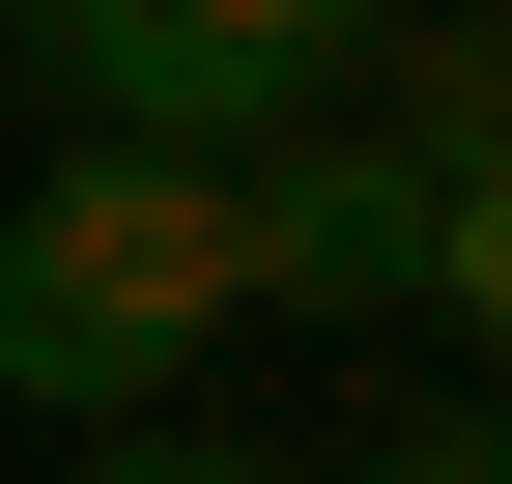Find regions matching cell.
<instances>
[{
	"label": "cell",
	"instance_id": "6da1fadb",
	"mask_svg": "<svg viewBox=\"0 0 512 484\" xmlns=\"http://www.w3.org/2000/svg\"><path fill=\"white\" fill-rule=\"evenodd\" d=\"M256 314V228L200 143H57L0 200V399H86V428H171V371Z\"/></svg>",
	"mask_w": 512,
	"mask_h": 484
},
{
	"label": "cell",
	"instance_id": "7a4b0ae2",
	"mask_svg": "<svg viewBox=\"0 0 512 484\" xmlns=\"http://www.w3.org/2000/svg\"><path fill=\"white\" fill-rule=\"evenodd\" d=\"M57 86H86V143H200V171H256L285 114L370 86V0H57Z\"/></svg>",
	"mask_w": 512,
	"mask_h": 484
},
{
	"label": "cell",
	"instance_id": "3957f363",
	"mask_svg": "<svg viewBox=\"0 0 512 484\" xmlns=\"http://www.w3.org/2000/svg\"><path fill=\"white\" fill-rule=\"evenodd\" d=\"M228 228H256V314H399V285L456 257V171H399L370 114H285V143L228 171Z\"/></svg>",
	"mask_w": 512,
	"mask_h": 484
},
{
	"label": "cell",
	"instance_id": "277c9868",
	"mask_svg": "<svg viewBox=\"0 0 512 484\" xmlns=\"http://www.w3.org/2000/svg\"><path fill=\"white\" fill-rule=\"evenodd\" d=\"M399 171H512V0H456V29L399 57V114H370Z\"/></svg>",
	"mask_w": 512,
	"mask_h": 484
},
{
	"label": "cell",
	"instance_id": "5b68a950",
	"mask_svg": "<svg viewBox=\"0 0 512 484\" xmlns=\"http://www.w3.org/2000/svg\"><path fill=\"white\" fill-rule=\"evenodd\" d=\"M86 484H285V456H228V428H114Z\"/></svg>",
	"mask_w": 512,
	"mask_h": 484
},
{
	"label": "cell",
	"instance_id": "8992f818",
	"mask_svg": "<svg viewBox=\"0 0 512 484\" xmlns=\"http://www.w3.org/2000/svg\"><path fill=\"white\" fill-rule=\"evenodd\" d=\"M370 484H512V428H399V456H370Z\"/></svg>",
	"mask_w": 512,
	"mask_h": 484
},
{
	"label": "cell",
	"instance_id": "52a82bcc",
	"mask_svg": "<svg viewBox=\"0 0 512 484\" xmlns=\"http://www.w3.org/2000/svg\"><path fill=\"white\" fill-rule=\"evenodd\" d=\"M0 29H57V0H0Z\"/></svg>",
	"mask_w": 512,
	"mask_h": 484
}]
</instances>
